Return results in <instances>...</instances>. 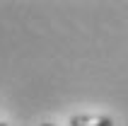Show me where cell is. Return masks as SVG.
Wrapping results in <instances>:
<instances>
[{"instance_id": "1", "label": "cell", "mask_w": 128, "mask_h": 126, "mask_svg": "<svg viewBox=\"0 0 128 126\" xmlns=\"http://www.w3.org/2000/svg\"><path fill=\"white\" fill-rule=\"evenodd\" d=\"M70 126H111V119H106V116H72Z\"/></svg>"}, {"instance_id": "2", "label": "cell", "mask_w": 128, "mask_h": 126, "mask_svg": "<svg viewBox=\"0 0 128 126\" xmlns=\"http://www.w3.org/2000/svg\"><path fill=\"white\" fill-rule=\"evenodd\" d=\"M0 126H7V124H5V121H2V124H0Z\"/></svg>"}, {"instance_id": "3", "label": "cell", "mask_w": 128, "mask_h": 126, "mask_svg": "<svg viewBox=\"0 0 128 126\" xmlns=\"http://www.w3.org/2000/svg\"><path fill=\"white\" fill-rule=\"evenodd\" d=\"M44 126H51V124H44Z\"/></svg>"}]
</instances>
